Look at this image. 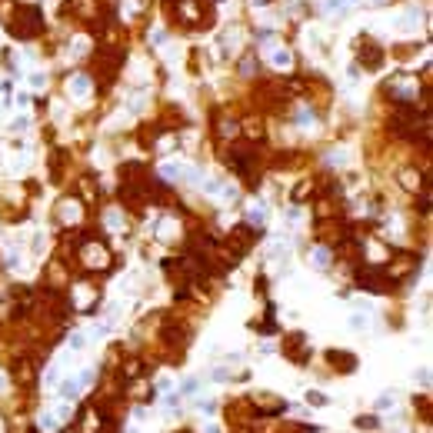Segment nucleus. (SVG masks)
Segmentation results:
<instances>
[{"instance_id": "obj_1", "label": "nucleus", "mask_w": 433, "mask_h": 433, "mask_svg": "<svg viewBox=\"0 0 433 433\" xmlns=\"http://www.w3.org/2000/svg\"><path fill=\"white\" fill-rule=\"evenodd\" d=\"M40 27H43V14L37 7H20L17 17L10 20V30L17 37H34V34H40Z\"/></svg>"}, {"instance_id": "obj_2", "label": "nucleus", "mask_w": 433, "mask_h": 433, "mask_svg": "<svg viewBox=\"0 0 433 433\" xmlns=\"http://www.w3.org/2000/svg\"><path fill=\"white\" fill-rule=\"evenodd\" d=\"M283 353L293 360V363H303V360H307V353H310V343L303 340V333H290V337H287V343H283Z\"/></svg>"}, {"instance_id": "obj_3", "label": "nucleus", "mask_w": 433, "mask_h": 433, "mask_svg": "<svg viewBox=\"0 0 433 433\" xmlns=\"http://www.w3.org/2000/svg\"><path fill=\"white\" fill-rule=\"evenodd\" d=\"M387 273L383 270H373V267H367V270H360V287H367V290H373V293H383L387 290Z\"/></svg>"}, {"instance_id": "obj_4", "label": "nucleus", "mask_w": 433, "mask_h": 433, "mask_svg": "<svg viewBox=\"0 0 433 433\" xmlns=\"http://www.w3.org/2000/svg\"><path fill=\"white\" fill-rule=\"evenodd\" d=\"M14 380H17V383H23V387H30V383L37 380V373H34V363H30L27 357H20L17 363H14Z\"/></svg>"}, {"instance_id": "obj_5", "label": "nucleus", "mask_w": 433, "mask_h": 433, "mask_svg": "<svg viewBox=\"0 0 433 433\" xmlns=\"http://www.w3.org/2000/svg\"><path fill=\"white\" fill-rule=\"evenodd\" d=\"M327 360H330L333 367H340L343 373H353V370H357V357H353V353H343V350H330V353H327Z\"/></svg>"}, {"instance_id": "obj_6", "label": "nucleus", "mask_w": 433, "mask_h": 433, "mask_svg": "<svg viewBox=\"0 0 433 433\" xmlns=\"http://www.w3.org/2000/svg\"><path fill=\"white\" fill-rule=\"evenodd\" d=\"M173 7L180 10V20H184V23H193L197 14H200V3H197V0H173Z\"/></svg>"}, {"instance_id": "obj_7", "label": "nucleus", "mask_w": 433, "mask_h": 433, "mask_svg": "<svg viewBox=\"0 0 433 433\" xmlns=\"http://www.w3.org/2000/svg\"><path fill=\"white\" fill-rule=\"evenodd\" d=\"M83 260L90 267H107V250L97 244H87V250H83Z\"/></svg>"}, {"instance_id": "obj_8", "label": "nucleus", "mask_w": 433, "mask_h": 433, "mask_svg": "<svg viewBox=\"0 0 433 433\" xmlns=\"http://www.w3.org/2000/svg\"><path fill=\"white\" fill-rule=\"evenodd\" d=\"M363 47H367V50H360V57H363V63H367V67H370V70H377L380 67V47H373V43H363Z\"/></svg>"}, {"instance_id": "obj_9", "label": "nucleus", "mask_w": 433, "mask_h": 433, "mask_svg": "<svg viewBox=\"0 0 433 433\" xmlns=\"http://www.w3.org/2000/svg\"><path fill=\"white\" fill-rule=\"evenodd\" d=\"M70 90H74V97H87L90 94V80L87 77H74L70 80Z\"/></svg>"}, {"instance_id": "obj_10", "label": "nucleus", "mask_w": 433, "mask_h": 433, "mask_svg": "<svg viewBox=\"0 0 433 433\" xmlns=\"http://www.w3.org/2000/svg\"><path fill=\"white\" fill-rule=\"evenodd\" d=\"M80 387H83L80 380H63V387H60V393L67 396V400H74V396L80 393Z\"/></svg>"}, {"instance_id": "obj_11", "label": "nucleus", "mask_w": 433, "mask_h": 433, "mask_svg": "<svg viewBox=\"0 0 433 433\" xmlns=\"http://www.w3.org/2000/svg\"><path fill=\"white\" fill-rule=\"evenodd\" d=\"M60 217L63 220H77L80 217V207H77L74 200H67V204H60Z\"/></svg>"}, {"instance_id": "obj_12", "label": "nucleus", "mask_w": 433, "mask_h": 433, "mask_svg": "<svg viewBox=\"0 0 433 433\" xmlns=\"http://www.w3.org/2000/svg\"><path fill=\"white\" fill-rule=\"evenodd\" d=\"M164 177H167V180H180V177H184V167H180V164H164Z\"/></svg>"}, {"instance_id": "obj_13", "label": "nucleus", "mask_w": 433, "mask_h": 433, "mask_svg": "<svg viewBox=\"0 0 433 433\" xmlns=\"http://www.w3.org/2000/svg\"><path fill=\"white\" fill-rule=\"evenodd\" d=\"M273 67H277V70H287V67H290V54H287V50H277V54H273Z\"/></svg>"}, {"instance_id": "obj_14", "label": "nucleus", "mask_w": 433, "mask_h": 433, "mask_svg": "<svg viewBox=\"0 0 433 433\" xmlns=\"http://www.w3.org/2000/svg\"><path fill=\"white\" fill-rule=\"evenodd\" d=\"M357 427L360 430H377L380 423H377V416H357Z\"/></svg>"}, {"instance_id": "obj_15", "label": "nucleus", "mask_w": 433, "mask_h": 433, "mask_svg": "<svg viewBox=\"0 0 433 433\" xmlns=\"http://www.w3.org/2000/svg\"><path fill=\"white\" fill-rule=\"evenodd\" d=\"M313 264L327 267V264H330V250H323V247H320V250H313Z\"/></svg>"}, {"instance_id": "obj_16", "label": "nucleus", "mask_w": 433, "mask_h": 433, "mask_svg": "<svg viewBox=\"0 0 433 433\" xmlns=\"http://www.w3.org/2000/svg\"><path fill=\"white\" fill-rule=\"evenodd\" d=\"M307 400H310L313 407H327V396H323V393H317V390H313V393H307Z\"/></svg>"}, {"instance_id": "obj_17", "label": "nucleus", "mask_w": 433, "mask_h": 433, "mask_svg": "<svg viewBox=\"0 0 433 433\" xmlns=\"http://www.w3.org/2000/svg\"><path fill=\"white\" fill-rule=\"evenodd\" d=\"M40 427L54 430V427H57V416H54V413H43V416H40Z\"/></svg>"}, {"instance_id": "obj_18", "label": "nucleus", "mask_w": 433, "mask_h": 433, "mask_svg": "<svg viewBox=\"0 0 433 433\" xmlns=\"http://www.w3.org/2000/svg\"><path fill=\"white\" fill-rule=\"evenodd\" d=\"M70 347L74 350H83V333H70Z\"/></svg>"}, {"instance_id": "obj_19", "label": "nucleus", "mask_w": 433, "mask_h": 433, "mask_svg": "<svg viewBox=\"0 0 433 433\" xmlns=\"http://www.w3.org/2000/svg\"><path fill=\"white\" fill-rule=\"evenodd\" d=\"M350 327H353V330H360V327H367V317H360V313H353V320H350Z\"/></svg>"}, {"instance_id": "obj_20", "label": "nucleus", "mask_w": 433, "mask_h": 433, "mask_svg": "<svg viewBox=\"0 0 433 433\" xmlns=\"http://www.w3.org/2000/svg\"><path fill=\"white\" fill-rule=\"evenodd\" d=\"M377 407H380V410H387V407H393V396H390V393H383V396H380V403H377Z\"/></svg>"}]
</instances>
